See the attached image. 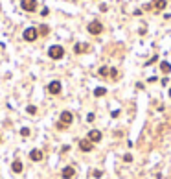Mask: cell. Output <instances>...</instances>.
Wrapping results in <instances>:
<instances>
[{"mask_svg":"<svg viewBox=\"0 0 171 179\" xmlns=\"http://www.w3.org/2000/svg\"><path fill=\"white\" fill-rule=\"evenodd\" d=\"M48 13H50V9H48V8H44V9H42V11H41V15H42V17H46V15H48Z\"/></svg>","mask_w":171,"mask_h":179,"instance_id":"obj_24","label":"cell"},{"mask_svg":"<svg viewBox=\"0 0 171 179\" xmlns=\"http://www.w3.org/2000/svg\"><path fill=\"white\" fill-rule=\"evenodd\" d=\"M26 111H28L30 115H35V113H37V107H35V105H28V109H26Z\"/></svg>","mask_w":171,"mask_h":179,"instance_id":"obj_19","label":"cell"},{"mask_svg":"<svg viewBox=\"0 0 171 179\" xmlns=\"http://www.w3.org/2000/svg\"><path fill=\"white\" fill-rule=\"evenodd\" d=\"M30 159H31L33 163L42 161V151H41V150H31V151H30Z\"/></svg>","mask_w":171,"mask_h":179,"instance_id":"obj_12","label":"cell"},{"mask_svg":"<svg viewBox=\"0 0 171 179\" xmlns=\"http://www.w3.org/2000/svg\"><path fill=\"white\" fill-rule=\"evenodd\" d=\"M20 6H22L24 11L33 13V11L37 9V0H20Z\"/></svg>","mask_w":171,"mask_h":179,"instance_id":"obj_5","label":"cell"},{"mask_svg":"<svg viewBox=\"0 0 171 179\" xmlns=\"http://www.w3.org/2000/svg\"><path fill=\"white\" fill-rule=\"evenodd\" d=\"M48 33H50V26H46V24H42V26H39V35H42V37H46Z\"/></svg>","mask_w":171,"mask_h":179,"instance_id":"obj_16","label":"cell"},{"mask_svg":"<svg viewBox=\"0 0 171 179\" xmlns=\"http://www.w3.org/2000/svg\"><path fill=\"white\" fill-rule=\"evenodd\" d=\"M0 142H2V137H0Z\"/></svg>","mask_w":171,"mask_h":179,"instance_id":"obj_26","label":"cell"},{"mask_svg":"<svg viewBox=\"0 0 171 179\" xmlns=\"http://www.w3.org/2000/svg\"><path fill=\"white\" fill-rule=\"evenodd\" d=\"M110 78H112V79L118 78V70H116V69H110Z\"/></svg>","mask_w":171,"mask_h":179,"instance_id":"obj_22","label":"cell"},{"mask_svg":"<svg viewBox=\"0 0 171 179\" xmlns=\"http://www.w3.org/2000/svg\"><path fill=\"white\" fill-rule=\"evenodd\" d=\"M11 170H13L15 174H20V172H22V163H20V161H13Z\"/></svg>","mask_w":171,"mask_h":179,"instance_id":"obj_15","label":"cell"},{"mask_svg":"<svg viewBox=\"0 0 171 179\" xmlns=\"http://www.w3.org/2000/svg\"><path fill=\"white\" fill-rule=\"evenodd\" d=\"M61 175H63V179H74V175H76L74 166H64L63 172H61Z\"/></svg>","mask_w":171,"mask_h":179,"instance_id":"obj_10","label":"cell"},{"mask_svg":"<svg viewBox=\"0 0 171 179\" xmlns=\"http://www.w3.org/2000/svg\"><path fill=\"white\" fill-rule=\"evenodd\" d=\"M20 135L22 137H30V127H22L20 129Z\"/></svg>","mask_w":171,"mask_h":179,"instance_id":"obj_18","label":"cell"},{"mask_svg":"<svg viewBox=\"0 0 171 179\" xmlns=\"http://www.w3.org/2000/svg\"><path fill=\"white\" fill-rule=\"evenodd\" d=\"M166 0H153V2L149 4V6H145V9H155V11H162L164 8H166Z\"/></svg>","mask_w":171,"mask_h":179,"instance_id":"obj_6","label":"cell"},{"mask_svg":"<svg viewBox=\"0 0 171 179\" xmlns=\"http://www.w3.org/2000/svg\"><path fill=\"white\" fill-rule=\"evenodd\" d=\"M94 118H96L94 113H88V115H87V122H94Z\"/></svg>","mask_w":171,"mask_h":179,"instance_id":"obj_23","label":"cell"},{"mask_svg":"<svg viewBox=\"0 0 171 179\" xmlns=\"http://www.w3.org/2000/svg\"><path fill=\"white\" fill-rule=\"evenodd\" d=\"M88 48H90V46H88L87 42H77L76 46H74V52H76V54H85V52H88Z\"/></svg>","mask_w":171,"mask_h":179,"instance_id":"obj_11","label":"cell"},{"mask_svg":"<svg viewBox=\"0 0 171 179\" xmlns=\"http://www.w3.org/2000/svg\"><path fill=\"white\" fill-rule=\"evenodd\" d=\"M90 142H100L101 140V131H97V129H92V131H88V137H87Z\"/></svg>","mask_w":171,"mask_h":179,"instance_id":"obj_9","label":"cell"},{"mask_svg":"<svg viewBox=\"0 0 171 179\" xmlns=\"http://www.w3.org/2000/svg\"><path fill=\"white\" fill-rule=\"evenodd\" d=\"M97 74H100L101 78H110V69L109 66H101V69L97 70Z\"/></svg>","mask_w":171,"mask_h":179,"instance_id":"obj_13","label":"cell"},{"mask_svg":"<svg viewBox=\"0 0 171 179\" xmlns=\"http://www.w3.org/2000/svg\"><path fill=\"white\" fill-rule=\"evenodd\" d=\"M123 161H125V163H133V155H131V153L123 155Z\"/></svg>","mask_w":171,"mask_h":179,"instance_id":"obj_20","label":"cell"},{"mask_svg":"<svg viewBox=\"0 0 171 179\" xmlns=\"http://www.w3.org/2000/svg\"><path fill=\"white\" fill-rule=\"evenodd\" d=\"M105 94H107V89H105V87H97L96 91H94V96H97V98H100V96H105Z\"/></svg>","mask_w":171,"mask_h":179,"instance_id":"obj_17","label":"cell"},{"mask_svg":"<svg viewBox=\"0 0 171 179\" xmlns=\"http://www.w3.org/2000/svg\"><path fill=\"white\" fill-rule=\"evenodd\" d=\"M22 37H24V41L33 42L39 37V30L37 28H26V30H24V33H22Z\"/></svg>","mask_w":171,"mask_h":179,"instance_id":"obj_3","label":"cell"},{"mask_svg":"<svg viewBox=\"0 0 171 179\" xmlns=\"http://www.w3.org/2000/svg\"><path fill=\"white\" fill-rule=\"evenodd\" d=\"M87 30H88V33H92V35H100V33L103 32V24H101L100 20H92V22H88Z\"/></svg>","mask_w":171,"mask_h":179,"instance_id":"obj_2","label":"cell"},{"mask_svg":"<svg viewBox=\"0 0 171 179\" xmlns=\"http://www.w3.org/2000/svg\"><path fill=\"white\" fill-rule=\"evenodd\" d=\"M48 56H50L52 59H63V56H64V48L63 46H59V44H54V46H50V50H48Z\"/></svg>","mask_w":171,"mask_h":179,"instance_id":"obj_1","label":"cell"},{"mask_svg":"<svg viewBox=\"0 0 171 179\" xmlns=\"http://www.w3.org/2000/svg\"><path fill=\"white\" fill-rule=\"evenodd\" d=\"M160 70H162L164 74H169V72H171V65H169L167 61H162V63H160Z\"/></svg>","mask_w":171,"mask_h":179,"instance_id":"obj_14","label":"cell"},{"mask_svg":"<svg viewBox=\"0 0 171 179\" xmlns=\"http://www.w3.org/2000/svg\"><path fill=\"white\" fill-rule=\"evenodd\" d=\"M92 175H94L96 179H100V177L103 175V172H101V170H94V174H92Z\"/></svg>","mask_w":171,"mask_h":179,"instance_id":"obj_21","label":"cell"},{"mask_svg":"<svg viewBox=\"0 0 171 179\" xmlns=\"http://www.w3.org/2000/svg\"><path fill=\"white\" fill-rule=\"evenodd\" d=\"M169 98H171V87H169Z\"/></svg>","mask_w":171,"mask_h":179,"instance_id":"obj_25","label":"cell"},{"mask_svg":"<svg viewBox=\"0 0 171 179\" xmlns=\"http://www.w3.org/2000/svg\"><path fill=\"white\" fill-rule=\"evenodd\" d=\"M79 150L81 151H92L94 150V142H90L88 139H81L79 140Z\"/></svg>","mask_w":171,"mask_h":179,"instance_id":"obj_8","label":"cell"},{"mask_svg":"<svg viewBox=\"0 0 171 179\" xmlns=\"http://www.w3.org/2000/svg\"><path fill=\"white\" fill-rule=\"evenodd\" d=\"M72 122H74V115L70 113V111H63V113L59 115V124H63V126H70Z\"/></svg>","mask_w":171,"mask_h":179,"instance_id":"obj_4","label":"cell"},{"mask_svg":"<svg viewBox=\"0 0 171 179\" xmlns=\"http://www.w3.org/2000/svg\"><path fill=\"white\" fill-rule=\"evenodd\" d=\"M48 93H50V94H59L61 93V81H50V83H48Z\"/></svg>","mask_w":171,"mask_h":179,"instance_id":"obj_7","label":"cell"}]
</instances>
